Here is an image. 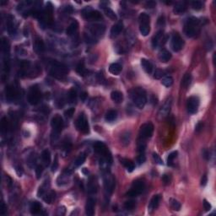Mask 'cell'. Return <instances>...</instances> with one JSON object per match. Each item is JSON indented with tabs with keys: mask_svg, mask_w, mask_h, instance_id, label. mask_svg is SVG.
Masks as SVG:
<instances>
[{
	"mask_svg": "<svg viewBox=\"0 0 216 216\" xmlns=\"http://www.w3.org/2000/svg\"><path fill=\"white\" fill-rule=\"evenodd\" d=\"M111 100L115 102V103H121L123 100V95L122 93L120 91H118V90H115V91H112L111 93Z\"/></svg>",
	"mask_w": 216,
	"mask_h": 216,
	"instance_id": "27",
	"label": "cell"
},
{
	"mask_svg": "<svg viewBox=\"0 0 216 216\" xmlns=\"http://www.w3.org/2000/svg\"><path fill=\"white\" fill-rule=\"evenodd\" d=\"M192 7L193 10H200L203 8V3L201 1H193L192 2Z\"/></svg>",
	"mask_w": 216,
	"mask_h": 216,
	"instance_id": "46",
	"label": "cell"
},
{
	"mask_svg": "<svg viewBox=\"0 0 216 216\" xmlns=\"http://www.w3.org/2000/svg\"><path fill=\"white\" fill-rule=\"evenodd\" d=\"M207 182H208V177H207L206 174H204L203 177H202V179H201V186L204 187L207 184Z\"/></svg>",
	"mask_w": 216,
	"mask_h": 216,
	"instance_id": "58",
	"label": "cell"
},
{
	"mask_svg": "<svg viewBox=\"0 0 216 216\" xmlns=\"http://www.w3.org/2000/svg\"><path fill=\"white\" fill-rule=\"evenodd\" d=\"M4 92H5V97L8 102H12L14 99L15 98L16 92L12 85H7Z\"/></svg>",
	"mask_w": 216,
	"mask_h": 216,
	"instance_id": "16",
	"label": "cell"
},
{
	"mask_svg": "<svg viewBox=\"0 0 216 216\" xmlns=\"http://www.w3.org/2000/svg\"><path fill=\"white\" fill-rule=\"evenodd\" d=\"M170 206H171V208H172L174 210H177V211H178V210H181V203H179L177 200L174 199V198H170Z\"/></svg>",
	"mask_w": 216,
	"mask_h": 216,
	"instance_id": "43",
	"label": "cell"
},
{
	"mask_svg": "<svg viewBox=\"0 0 216 216\" xmlns=\"http://www.w3.org/2000/svg\"><path fill=\"white\" fill-rule=\"evenodd\" d=\"M74 111H75V109H74V107H71L64 111V115H65V117H67V118H72L73 116H74Z\"/></svg>",
	"mask_w": 216,
	"mask_h": 216,
	"instance_id": "49",
	"label": "cell"
},
{
	"mask_svg": "<svg viewBox=\"0 0 216 216\" xmlns=\"http://www.w3.org/2000/svg\"><path fill=\"white\" fill-rule=\"evenodd\" d=\"M203 123L202 122H198V124L196 125V127H195V131L196 132H200L202 129H203Z\"/></svg>",
	"mask_w": 216,
	"mask_h": 216,
	"instance_id": "59",
	"label": "cell"
},
{
	"mask_svg": "<svg viewBox=\"0 0 216 216\" xmlns=\"http://www.w3.org/2000/svg\"><path fill=\"white\" fill-rule=\"evenodd\" d=\"M9 130V121L5 117H3L1 119V132L2 134H6Z\"/></svg>",
	"mask_w": 216,
	"mask_h": 216,
	"instance_id": "36",
	"label": "cell"
},
{
	"mask_svg": "<svg viewBox=\"0 0 216 216\" xmlns=\"http://www.w3.org/2000/svg\"><path fill=\"white\" fill-rule=\"evenodd\" d=\"M119 160L121 161V164H122L124 166V167L127 169L128 172H132L133 170H134L135 166L132 161L128 160V159H125V158H119Z\"/></svg>",
	"mask_w": 216,
	"mask_h": 216,
	"instance_id": "22",
	"label": "cell"
},
{
	"mask_svg": "<svg viewBox=\"0 0 216 216\" xmlns=\"http://www.w3.org/2000/svg\"><path fill=\"white\" fill-rule=\"evenodd\" d=\"M122 29H123V24H122V22L120 21V22H118L117 24H115L111 29V37H115V36H118L122 32Z\"/></svg>",
	"mask_w": 216,
	"mask_h": 216,
	"instance_id": "21",
	"label": "cell"
},
{
	"mask_svg": "<svg viewBox=\"0 0 216 216\" xmlns=\"http://www.w3.org/2000/svg\"><path fill=\"white\" fill-rule=\"evenodd\" d=\"M198 24V20L195 17H191L187 20L184 27V31L186 36L188 37H193L195 36Z\"/></svg>",
	"mask_w": 216,
	"mask_h": 216,
	"instance_id": "4",
	"label": "cell"
},
{
	"mask_svg": "<svg viewBox=\"0 0 216 216\" xmlns=\"http://www.w3.org/2000/svg\"><path fill=\"white\" fill-rule=\"evenodd\" d=\"M153 159L155 161V163L159 164V165H163V161L161 160V158L156 153H153Z\"/></svg>",
	"mask_w": 216,
	"mask_h": 216,
	"instance_id": "53",
	"label": "cell"
},
{
	"mask_svg": "<svg viewBox=\"0 0 216 216\" xmlns=\"http://www.w3.org/2000/svg\"><path fill=\"white\" fill-rule=\"evenodd\" d=\"M203 208H204V210H206V211H210L211 210V204H210L208 201H207L206 199L203 200Z\"/></svg>",
	"mask_w": 216,
	"mask_h": 216,
	"instance_id": "57",
	"label": "cell"
},
{
	"mask_svg": "<svg viewBox=\"0 0 216 216\" xmlns=\"http://www.w3.org/2000/svg\"><path fill=\"white\" fill-rule=\"evenodd\" d=\"M135 205H136V202L134 200H128L127 202H125L124 208L126 210H132L134 209Z\"/></svg>",
	"mask_w": 216,
	"mask_h": 216,
	"instance_id": "44",
	"label": "cell"
},
{
	"mask_svg": "<svg viewBox=\"0 0 216 216\" xmlns=\"http://www.w3.org/2000/svg\"><path fill=\"white\" fill-rule=\"evenodd\" d=\"M144 187H145V184H144V181L139 180V179L134 181L132 185L131 190H129L127 193V196L131 197V198L138 196L139 194L143 193Z\"/></svg>",
	"mask_w": 216,
	"mask_h": 216,
	"instance_id": "5",
	"label": "cell"
},
{
	"mask_svg": "<svg viewBox=\"0 0 216 216\" xmlns=\"http://www.w3.org/2000/svg\"><path fill=\"white\" fill-rule=\"evenodd\" d=\"M144 6L147 9H153V8L156 6V3L154 1H147L144 4Z\"/></svg>",
	"mask_w": 216,
	"mask_h": 216,
	"instance_id": "55",
	"label": "cell"
},
{
	"mask_svg": "<svg viewBox=\"0 0 216 216\" xmlns=\"http://www.w3.org/2000/svg\"><path fill=\"white\" fill-rule=\"evenodd\" d=\"M7 30L10 33V35H13L15 33L16 31V27H15V25L14 23V20L12 17L10 16V19L7 20Z\"/></svg>",
	"mask_w": 216,
	"mask_h": 216,
	"instance_id": "29",
	"label": "cell"
},
{
	"mask_svg": "<svg viewBox=\"0 0 216 216\" xmlns=\"http://www.w3.org/2000/svg\"><path fill=\"white\" fill-rule=\"evenodd\" d=\"M87 96H88V94L86 92H82L80 94V99H81L82 102H85L86 98H87Z\"/></svg>",
	"mask_w": 216,
	"mask_h": 216,
	"instance_id": "60",
	"label": "cell"
},
{
	"mask_svg": "<svg viewBox=\"0 0 216 216\" xmlns=\"http://www.w3.org/2000/svg\"><path fill=\"white\" fill-rule=\"evenodd\" d=\"M75 125L77 129L79 132H81L83 134H88L90 132V127H89V123L87 119L85 118V116L84 113H82L78 117L77 120L75 122Z\"/></svg>",
	"mask_w": 216,
	"mask_h": 216,
	"instance_id": "8",
	"label": "cell"
},
{
	"mask_svg": "<svg viewBox=\"0 0 216 216\" xmlns=\"http://www.w3.org/2000/svg\"><path fill=\"white\" fill-rule=\"evenodd\" d=\"M171 58V54L169 51H167L166 49L161 50L160 53H159V59L160 61L162 62H168L170 59Z\"/></svg>",
	"mask_w": 216,
	"mask_h": 216,
	"instance_id": "26",
	"label": "cell"
},
{
	"mask_svg": "<svg viewBox=\"0 0 216 216\" xmlns=\"http://www.w3.org/2000/svg\"><path fill=\"white\" fill-rule=\"evenodd\" d=\"M4 211H5V205L4 203H2V210H1V214H4Z\"/></svg>",
	"mask_w": 216,
	"mask_h": 216,
	"instance_id": "63",
	"label": "cell"
},
{
	"mask_svg": "<svg viewBox=\"0 0 216 216\" xmlns=\"http://www.w3.org/2000/svg\"><path fill=\"white\" fill-rule=\"evenodd\" d=\"M76 71H77V73H78L80 76H85L88 74V71L85 69V64H84V62H80L79 64H78L77 68H76Z\"/></svg>",
	"mask_w": 216,
	"mask_h": 216,
	"instance_id": "35",
	"label": "cell"
},
{
	"mask_svg": "<svg viewBox=\"0 0 216 216\" xmlns=\"http://www.w3.org/2000/svg\"><path fill=\"white\" fill-rule=\"evenodd\" d=\"M85 159H86V155L85 154H79V157L77 158L75 161L76 166H81L82 164H84V162L85 161Z\"/></svg>",
	"mask_w": 216,
	"mask_h": 216,
	"instance_id": "45",
	"label": "cell"
},
{
	"mask_svg": "<svg viewBox=\"0 0 216 216\" xmlns=\"http://www.w3.org/2000/svg\"><path fill=\"white\" fill-rule=\"evenodd\" d=\"M42 158L44 164L46 165V166H49L50 162H51V153L48 150H44L42 153Z\"/></svg>",
	"mask_w": 216,
	"mask_h": 216,
	"instance_id": "32",
	"label": "cell"
},
{
	"mask_svg": "<svg viewBox=\"0 0 216 216\" xmlns=\"http://www.w3.org/2000/svg\"><path fill=\"white\" fill-rule=\"evenodd\" d=\"M130 95L134 105L139 109H143L147 102V95L144 89L137 87L130 91Z\"/></svg>",
	"mask_w": 216,
	"mask_h": 216,
	"instance_id": "1",
	"label": "cell"
},
{
	"mask_svg": "<svg viewBox=\"0 0 216 216\" xmlns=\"http://www.w3.org/2000/svg\"><path fill=\"white\" fill-rule=\"evenodd\" d=\"M78 30H79V24L78 22L76 21L75 20L73 21L72 23L69 25V26L67 28L66 30V33L68 36H74V35H77L78 33Z\"/></svg>",
	"mask_w": 216,
	"mask_h": 216,
	"instance_id": "18",
	"label": "cell"
},
{
	"mask_svg": "<svg viewBox=\"0 0 216 216\" xmlns=\"http://www.w3.org/2000/svg\"><path fill=\"white\" fill-rule=\"evenodd\" d=\"M68 97H69V101L70 103H74L77 100V91L74 88H72L69 91L68 94Z\"/></svg>",
	"mask_w": 216,
	"mask_h": 216,
	"instance_id": "38",
	"label": "cell"
},
{
	"mask_svg": "<svg viewBox=\"0 0 216 216\" xmlns=\"http://www.w3.org/2000/svg\"><path fill=\"white\" fill-rule=\"evenodd\" d=\"M162 182L165 185H168L170 182V177L169 175H164L162 177Z\"/></svg>",
	"mask_w": 216,
	"mask_h": 216,
	"instance_id": "56",
	"label": "cell"
},
{
	"mask_svg": "<svg viewBox=\"0 0 216 216\" xmlns=\"http://www.w3.org/2000/svg\"><path fill=\"white\" fill-rule=\"evenodd\" d=\"M161 84L165 85L166 87H170L173 84V78L171 76H166L165 78L162 79Z\"/></svg>",
	"mask_w": 216,
	"mask_h": 216,
	"instance_id": "41",
	"label": "cell"
},
{
	"mask_svg": "<svg viewBox=\"0 0 216 216\" xmlns=\"http://www.w3.org/2000/svg\"><path fill=\"white\" fill-rule=\"evenodd\" d=\"M71 148H72L71 141L66 140L64 142V144H63V150L65 151V153H69V151L71 150Z\"/></svg>",
	"mask_w": 216,
	"mask_h": 216,
	"instance_id": "48",
	"label": "cell"
},
{
	"mask_svg": "<svg viewBox=\"0 0 216 216\" xmlns=\"http://www.w3.org/2000/svg\"><path fill=\"white\" fill-rule=\"evenodd\" d=\"M162 36H163V31L162 30H160V31H158L155 34V36L152 39V46H153V48H156L157 47L158 44H159L160 41L162 38Z\"/></svg>",
	"mask_w": 216,
	"mask_h": 216,
	"instance_id": "31",
	"label": "cell"
},
{
	"mask_svg": "<svg viewBox=\"0 0 216 216\" xmlns=\"http://www.w3.org/2000/svg\"><path fill=\"white\" fill-rule=\"evenodd\" d=\"M122 68L121 64H119L118 62H114V63H111L110 67H109V71L111 74H114V75H118L120 73L122 72Z\"/></svg>",
	"mask_w": 216,
	"mask_h": 216,
	"instance_id": "25",
	"label": "cell"
},
{
	"mask_svg": "<svg viewBox=\"0 0 216 216\" xmlns=\"http://www.w3.org/2000/svg\"><path fill=\"white\" fill-rule=\"evenodd\" d=\"M199 99L198 96H191L189 98L187 99V111L189 112L190 114H193V113H196L198 107H199Z\"/></svg>",
	"mask_w": 216,
	"mask_h": 216,
	"instance_id": "12",
	"label": "cell"
},
{
	"mask_svg": "<svg viewBox=\"0 0 216 216\" xmlns=\"http://www.w3.org/2000/svg\"><path fill=\"white\" fill-rule=\"evenodd\" d=\"M95 200L92 198H90L86 204H85V213L89 216H92L95 213Z\"/></svg>",
	"mask_w": 216,
	"mask_h": 216,
	"instance_id": "14",
	"label": "cell"
},
{
	"mask_svg": "<svg viewBox=\"0 0 216 216\" xmlns=\"http://www.w3.org/2000/svg\"><path fill=\"white\" fill-rule=\"evenodd\" d=\"M115 187V182L114 179L112 177H109L105 178V188L106 192L109 194H111L112 193V191L114 189Z\"/></svg>",
	"mask_w": 216,
	"mask_h": 216,
	"instance_id": "20",
	"label": "cell"
},
{
	"mask_svg": "<svg viewBox=\"0 0 216 216\" xmlns=\"http://www.w3.org/2000/svg\"><path fill=\"white\" fill-rule=\"evenodd\" d=\"M118 118V112L114 110H110L106 113L105 119L107 122H113Z\"/></svg>",
	"mask_w": 216,
	"mask_h": 216,
	"instance_id": "33",
	"label": "cell"
},
{
	"mask_svg": "<svg viewBox=\"0 0 216 216\" xmlns=\"http://www.w3.org/2000/svg\"><path fill=\"white\" fill-rule=\"evenodd\" d=\"M187 10V5L184 2H179V3H176V5L174 7V13L177 14H181L184 13Z\"/></svg>",
	"mask_w": 216,
	"mask_h": 216,
	"instance_id": "24",
	"label": "cell"
},
{
	"mask_svg": "<svg viewBox=\"0 0 216 216\" xmlns=\"http://www.w3.org/2000/svg\"><path fill=\"white\" fill-rule=\"evenodd\" d=\"M145 160H146V158H145V155L144 154V153H141L137 157V162L138 163V165H141V164L144 163Z\"/></svg>",
	"mask_w": 216,
	"mask_h": 216,
	"instance_id": "54",
	"label": "cell"
},
{
	"mask_svg": "<svg viewBox=\"0 0 216 216\" xmlns=\"http://www.w3.org/2000/svg\"><path fill=\"white\" fill-rule=\"evenodd\" d=\"M51 125H52V128H53V135H52V137L54 136V138H58L59 134L61 133L62 127H63L62 118L59 115H56L55 117L53 118V119H52Z\"/></svg>",
	"mask_w": 216,
	"mask_h": 216,
	"instance_id": "6",
	"label": "cell"
},
{
	"mask_svg": "<svg viewBox=\"0 0 216 216\" xmlns=\"http://www.w3.org/2000/svg\"><path fill=\"white\" fill-rule=\"evenodd\" d=\"M171 48L174 52H179L183 48L184 41L178 33H174L171 38Z\"/></svg>",
	"mask_w": 216,
	"mask_h": 216,
	"instance_id": "11",
	"label": "cell"
},
{
	"mask_svg": "<svg viewBox=\"0 0 216 216\" xmlns=\"http://www.w3.org/2000/svg\"><path fill=\"white\" fill-rule=\"evenodd\" d=\"M141 66L147 74H151L153 71V65L147 59H141Z\"/></svg>",
	"mask_w": 216,
	"mask_h": 216,
	"instance_id": "23",
	"label": "cell"
},
{
	"mask_svg": "<svg viewBox=\"0 0 216 216\" xmlns=\"http://www.w3.org/2000/svg\"><path fill=\"white\" fill-rule=\"evenodd\" d=\"M90 30L91 32V36H93L95 38L96 36H102L105 32L106 28L104 25L95 24V25H92L90 26Z\"/></svg>",
	"mask_w": 216,
	"mask_h": 216,
	"instance_id": "13",
	"label": "cell"
},
{
	"mask_svg": "<svg viewBox=\"0 0 216 216\" xmlns=\"http://www.w3.org/2000/svg\"><path fill=\"white\" fill-rule=\"evenodd\" d=\"M43 171V167L42 166H37L36 168V176L37 179H40L42 177V174Z\"/></svg>",
	"mask_w": 216,
	"mask_h": 216,
	"instance_id": "51",
	"label": "cell"
},
{
	"mask_svg": "<svg viewBox=\"0 0 216 216\" xmlns=\"http://www.w3.org/2000/svg\"><path fill=\"white\" fill-rule=\"evenodd\" d=\"M138 20L139 25H150V17L146 13H141Z\"/></svg>",
	"mask_w": 216,
	"mask_h": 216,
	"instance_id": "30",
	"label": "cell"
},
{
	"mask_svg": "<svg viewBox=\"0 0 216 216\" xmlns=\"http://www.w3.org/2000/svg\"><path fill=\"white\" fill-rule=\"evenodd\" d=\"M191 82H192V76L190 74H186L182 79V86L185 89L187 88L191 84Z\"/></svg>",
	"mask_w": 216,
	"mask_h": 216,
	"instance_id": "34",
	"label": "cell"
},
{
	"mask_svg": "<svg viewBox=\"0 0 216 216\" xmlns=\"http://www.w3.org/2000/svg\"><path fill=\"white\" fill-rule=\"evenodd\" d=\"M58 155H56L54 161H53V166H52V171L53 172L56 171L57 169H58Z\"/></svg>",
	"mask_w": 216,
	"mask_h": 216,
	"instance_id": "52",
	"label": "cell"
},
{
	"mask_svg": "<svg viewBox=\"0 0 216 216\" xmlns=\"http://www.w3.org/2000/svg\"><path fill=\"white\" fill-rule=\"evenodd\" d=\"M160 201H161V195H154V196H153V198H151L150 202L149 207H148V210L150 212H152V211L156 210L158 206H159Z\"/></svg>",
	"mask_w": 216,
	"mask_h": 216,
	"instance_id": "17",
	"label": "cell"
},
{
	"mask_svg": "<svg viewBox=\"0 0 216 216\" xmlns=\"http://www.w3.org/2000/svg\"><path fill=\"white\" fill-rule=\"evenodd\" d=\"M33 49L36 53H43L44 50H45V45H44L42 40L37 37L35 40V42H34V45H33Z\"/></svg>",
	"mask_w": 216,
	"mask_h": 216,
	"instance_id": "19",
	"label": "cell"
},
{
	"mask_svg": "<svg viewBox=\"0 0 216 216\" xmlns=\"http://www.w3.org/2000/svg\"><path fill=\"white\" fill-rule=\"evenodd\" d=\"M41 97H42V94H41L39 88L36 85L32 86L30 89L28 95H27V99H28V102L30 105L34 106L38 104L40 100H41Z\"/></svg>",
	"mask_w": 216,
	"mask_h": 216,
	"instance_id": "7",
	"label": "cell"
},
{
	"mask_svg": "<svg viewBox=\"0 0 216 216\" xmlns=\"http://www.w3.org/2000/svg\"><path fill=\"white\" fill-rule=\"evenodd\" d=\"M177 154H178L177 151H173L169 154V156L167 158V165L168 166H172L173 165V161L177 157Z\"/></svg>",
	"mask_w": 216,
	"mask_h": 216,
	"instance_id": "42",
	"label": "cell"
},
{
	"mask_svg": "<svg viewBox=\"0 0 216 216\" xmlns=\"http://www.w3.org/2000/svg\"><path fill=\"white\" fill-rule=\"evenodd\" d=\"M154 132V126L151 122L144 123L141 126L139 130V138L142 140H145L149 138H150Z\"/></svg>",
	"mask_w": 216,
	"mask_h": 216,
	"instance_id": "9",
	"label": "cell"
},
{
	"mask_svg": "<svg viewBox=\"0 0 216 216\" xmlns=\"http://www.w3.org/2000/svg\"><path fill=\"white\" fill-rule=\"evenodd\" d=\"M170 106H171V99L167 100L166 102L164 103V105L162 106V107L160 109L159 111V115L161 118H165L166 117L168 113L170 112Z\"/></svg>",
	"mask_w": 216,
	"mask_h": 216,
	"instance_id": "15",
	"label": "cell"
},
{
	"mask_svg": "<svg viewBox=\"0 0 216 216\" xmlns=\"http://www.w3.org/2000/svg\"><path fill=\"white\" fill-rule=\"evenodd\" d=\"M158 24H159L160 26H162V25L165 24V18H164V16H161L160 18H159V20H158Z\"/></svg>",
	"mask_w": 216,
	"mask_h": 216,
	"instance_id": "62",
	"label": "cell"
},
{
	"mask_svg": "<svg viewBox=\"0 0 216 216\" xmlns=\"http://www.w3.org/2000/svg\"><path fill=\"white\" fill-rule=\"evenodd\" d=\"M94 150L96 153H98L101 155H102L103 157L105 158L106 161L109 162V163H111L112 162V157H111V154L110 153V151L108 150L106 144L102 142H100V141H97L95 142L94 144Z\"/></svg>",
	"mask_w": 216,
	"mask_h": 216,
	"instance_id": "3",
	"label": "cell"
},
{
	"mask_svg": "<svg viewBox=\"0 0 216 216\" xmlns=\"http://www.w3.org/2000/svg\"><path fill=\"white\" fill-rule=\"evenodd\" d=\"M103 10H104V12H105V14H106V16L109 17L111 20H117V18H118V17H117V14H115L114 11L111 10V9L106 7V8H103Z\"/></svg>",
	"mask_w": 216,
	"mask_h": 216,
	"instance_id": "39",
	"label": "cell"
},
{
	"mask_svg": "<svg viewBox=\"0 0 216 216\" xmlns=\"http://www.w3.org/2000/svg\"><path fill=\"white\" fill-rule=\"evenodd\" d=\"M52 69L50 70L51 75L55 77L57 79H62L65 78L66 74H68L69 70L67 69L65 65H63L62 63L57 62V61H52Z\"/></svg>",
	"mask_w": 216,
	"mask_h": 216,
	"instance_id": "2",
	"label": "cell"
},
{
	"mask_svg": "<svg viewBox=\"0 0 216 216\" xmlns=\"http://www.w3.org/2000/svg\"><path fill=\"white\" fill-rule=\"evenodd\" d=\"M139 31L142 36H148L150 32V25H139Z\"/></svg>",
	"mask_w": 216,
	"mask_h": 216,
	"instance_id": "37",
	"label": "cell"
},
{
	"mask_svg": "<svg viewBox=\"0 0 216 216\" xmlns=\"http://www.w3.org/2000/svg\"><path fill=\"white\" fill-rule=\"evenodd\" d=\"M82 15L86 20H102V14L100 13L97 10H91L90 7L85 8V10L82 11Z\"/></svg>",
	"mask_w": 216,
	"mask_h": 216,
	"instance_id": "10",
	"label": "cell"
},
{
	"mask_svg": "<svg viewBox=\"0 0 216 216\" xmlns=\"http://www.w3.org/2000/svg\"><path fill=\"white\" fill-rule=\"evenodd\" d=\"M54 199H55V193L53 191H51L50 193H46V195L43 197V200L46 203H52Z\"/></svg>",
	"mask_w": 216,
	"mask_h": 216,
	"instance_id": "40",
	"label": "cell"
},
{
	"mask_svg": "<svg viewBox=\"0 0 216 216\" xmlns=\"http://www.w3.org/2000/svg\"><path fill=\"white\" fill-rule=\"evenodd\" d=\"M164 76H165V71L164 70H162V69H156L155 70V72L154 74V79H160L162 77H164Z\"/></svg>",
	"mask_w": 216,
	"mask_h": 216,
	"instance_id": "47",
	"label": "cell"
},
{
	"mask_svg": "<svg viewBox=\"0 0 216 216\" xmlns=\"http://www.w3.org/2000/svg\"><path fill=\"white\" fill-rule=\"evenodd\" d=\"M30 213L32 214H37L41 212L42 210V205L39 202L37 201H34L31 203L30 204Z\"/></svg>",
	"mask_w": 216,
	"mask_h": 216,
	"instance_id": "28",
	"label": "cell"
},
{
	"mask_svg": "<svg viewBox=\"0 0 216 216\" xmlns=\"http://www.w3.org/2000/svg\"><path fill=\"white\" fill-rule=\"evenodd\" d=\"M203 155L205 160H209V159H210V153H209V151L207 150H203Z\"/></svg>",
	"mask_w": 216,
	"mask_h": 216,
	"instance_id": "61",
	"label": "cell"
},
{
	"mask_svg": "<svg viewBox=\"0 0 216 216\" xmlns=\"http://www.w3.org/2000/svg\"><path fill=\"white\" fill-rule=\"evenodd\" d=\"M122 144H129V141H130V134H129V133H127L126 134H122Z\"/></svg>",
	"mask_w": 216,
	"mask_h": 216,
	"instance_id": "50",
	"label": "cell"
}]
</instances>
